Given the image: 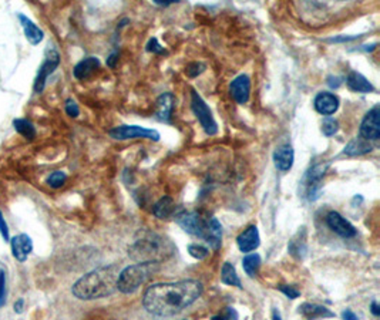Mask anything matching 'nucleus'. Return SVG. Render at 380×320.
Listing matches in <instances>:
<instances>
[{
	"label": "nucleus",
	"instance_id": "nucleus-6",
	"mask_svg": "<svg viewBox=\"0 0 380 320\" xmlns=\"http://www.w3.org/2000/svg\"><path fill=\"white\" fill-rule=\"evenodd\" d=\"M191 108H192V112L195 114V117L198 119L201 127L204 128L206 134L215 135L218 132V124L214 120L210 107L195 90H191Z\"/></svg>",
	"mask_w": 380,
	"mask_h": 320
},
{
	"label": "nucleus",
	"instance_id": "nucleus-16",
	"mask_svg": "<svg viewBox=\"0 0 380 320\" xmlns=\"http://www.w3.org/2000/svg\"><path fill=\"white\" fill-rule=\"evenodd\" d=\"M294 161H295V151L290 144H283L275 150L274 163L279 171L282 172L289 171L294 167Z\"/></svg>",
	"mask_w": 380,
	"mask_h": 320
},
{
	"label": "nucleus",
	"instance_id": "nucleus-21",
	"mask_svg": "<svg viewBox=\"0 0 380 320\" xmlns=\"http://www.w3.org/2000/svg\"><path fill=\"white\" fill-rule=\"evenodd\" d=\"M346 84L349 87V90L354 91V93H363V94H368V93H373L374 91V87L373 84L361 73L357 72H350L348 79H346Z\"/></svg>",
	"mask_w": 380,
	"mask_h": 320
},
{
	"label": "nucleus",
	"instance_id": "nucleus-3",
	"mask_svg": "<svg viewBox=\"0 0 380 320\" xmlns=\"http://www.w3.org/2000/svg\"><path fill=\"white\" fill-rule=\"evenodd\" d=\"M177 252L175 245L148 230H140L128 248V257L137 263H160Z\"/></svg>",
	"mask_w": 380,
	"mask_h": 320
},
{
	"label": "nucleus",
	"instance_id": "nucleus-37",
	"mask_svg": "<svg viewBox=\"0 0 380 320\" xmlns=\"http://www.w3.org/2000/svg\"><path fill=\"white\" fill-rule=\"evenodd\" d=\"M6 279H5V273L0 272V306L5 305L6 299Z\"/></svg>",
	"mask_w": 380,
	"mask_h": 320
},
{
	"label": "nucleus",
	"instance_id": "nucleus-7",
	"mask_svg": "<svg viewBox=\"0 0 380 320\" xmlns=\"http://www.w3.org/2000/svg\"><path fill=\"white\" fill-rule=\"evenodd\" d=\"M111 139L124 141V140H132V139H147L152 141H160L161 135L157 130L146 128L140 126H119L113 130L108 131Z\"/></svg>",
	"mask_w": 380,
	"mask_h": 320
},
{
	"label": "nucleus",
	"instance_id": "nucleus-24",
	"mask_svg": "<svg viewBox=\"0 0 380 320\" xmlns=\"http://www.w3.org/2000/svg\"><path fill=\"white\" fill-rule=\"evenodd\" d=\"M174 211H175V203L171 197H163L152 208V214L160 219H168L174 214Z\"/></svg>",
	"mask_w": 380,
	"mask_h": 320
},
{
	"label": "nucleus",
	"instance_id": "nucleus-19",
	"mask_svg": "<svg viewBox=\"0 0 380 320\" xmlns=\"http://www.w3.org/2000/svg\"><path fill=\"white\" fill-rule=\"evenodd\" d=\"M299 314L303 316L306 320L334 317V313L330 309H328L326 306H322L318 303H309V302H305L299 306Z\"/></svg>",
	"mask_w": 380,
	"mask_h": 320
},
{
	"label": "nucleus",
	"instance_id": "nucleus-30",
	"mask_svg": "<svg viewBox=\"0 0 380 320\" xmlns=\"http://www.w3.org/2000/svg\"><path fill=\"white\" fill-rule=\"evenodd\" d=\"M207 66L204 63L201 61H192V63H188L187 67H186V74L190 77V79H195L198 77L199 74H203L206 72Z\"/></svg>",
	"mask_w": 380,
	"mask_h": 320
},
{
	"label": "nucleus",
	"instance_id": "nucleus-31",
	"mask_svg": "<svg viewBox=\"0 0 380 320\" xmlns=\"http://www.w3.org/2000/svg\"><path fill=\"white\" fill-rule=\"evenodd\" d=\"M339 131V123L338 120H334L332 117H328L323 120L322 123V132L326 135V137H332Z\"/></svg>",
	"mask_w": 380,
	"mask_h": 320
},
{
	"label": "nucleus",
	"instance_id": "nucleus-25",
	"mask_svg": "<svg viewBox=\"0 0 380 320\" xmlns=\"http://www.w3.org/2000/svg\"><path fill=\"white\" fill-rule=\"evenodd\" d=\"M19 19L21 21V28H23L28 40L32 44H39L43 40V32L34 25V23L30 19H28L26 16L19 14Z\"/></svg>",
	"mask_w": 380,
	"mask_h": 320
},
{
	"label": "nucleus",
	"instance_id": "nucleus-32",
	"mask_svg": "<svg viewBox=\"0 0 380 320\" xmlns=\"http://www.w3.org/2000/svg\"><path fill=\"white\" fill-rule=\"evenodd\" d=\"M67 179V175L61 171H54L49 178H48V184L52 188H60L64 186V182Z\"/></svg>",
	"mask_w": 380,
	"mask_h": 320
},
{
	"label": "nucleus",
	"instance_id": "nucleus-9",
	"mask_svg": "<svg viewBox=\"0 0 380 320\" xmlns=\"http://www.w3.org/2000/svg\"><path fill=\"white\" fill-rule=\"evenodd\" d=\"M380 107L374 106L372 110L366 112L365 119L361 124V137L366 141H377L380 139Z\"/></svg>",
	"mask_w": 380,
	"mask_h": 320
},
{
	"label": "nucleus",
	"instance_id": "nucleus-38",
	"mask_svg": "<svg viewBox=\"0 0 380 320\" xmlns=\"http://www.w3.org/2000/svg\"><path fill=\"white\" fill-rule=\"evenodd\" d=\"M361 36H341V37H332V39H328L326 41L328 43H345V41H352V40H356L359 39Z\"/></svg>",
	"mask_w": 380,
	"mask_h": 320
},
{
	"label": "nucleus",
	"instance_id": "nucleus-12",
	"mask_svg": "<svg viewBox=\"0 0 380 320\" xmlns=\"http://www.w3.org/2000/svg\"><path fill=\"white\" fill-rule=\"evenodd\" d=\"M230 93L238 104L248 103L251 94V79L247 74H239L235 77L230 86Z\"/></svg>",
	"mask_w": 380,
	"mask_h": 320
},
{
	"label": "nucleus",
	"instance_id": "nucleus-2",
	"mask_svg": "<svg viewBox=\"0 0 380 320\" xmlns=\"http://www.w3.org/2000/svg\"><path fill=\"white\" fill-rule=\"evenodd\" d=\"M120 266L108 265L88 272L73 285V294L81 301H94L111 296L117 292Z\"/></svg>",
	"mask_w": 380,
	"mask_h": 320
},
{
	"label": "nucleus",
	"instance_id": "nucleus-13",
	"mask_svg": "<svg viewBox=\"0 0 380 320\" xmlns=\"http://www.w3.org/2000/svg\"><path fill=\"white\" fill-rule=\"evenodd\" d=\"M288 252L298 261H303L308 255V235L306 228H299V231L292 237L288 243Z\"/></svg>",
	"mask_w": 380,
	"mask_h": 320
},
{
	"label": "nucleus",
	"instance_id": "nucleus-43",
	"mask_svg": "<svg viewBox=\"0 0 380 320\" xmlns=\"http://www.w3.org/2000/svg\"><path fill=\"white\" fill-rule=\"evenodd\" d=\"M154 3L160 6H170V5L178 3V0H154Z\"/></svg>",
	"mask_w": 380,
	"mask_h": 320
},
{
	"label": "nucleus",
	"instance_id": "nucleus-1",
	"mask_svg": "<svg viewBox=\"0 0 380 320\" xmlns=\"http://www.w3.org/2000/svg\"><path fill=\"white\" fill-rule=\"evenodd\" d=\"M201 294H203V283L194 279L157 283L146 290L143 305L151 314L168 317L191 306Z\"/></svg>",
	"mask_w": 380,
	"mask_h": 320
},
{
	"label": "nucleus",
	"instance_id": "nucleus-17",
	"mask_svg": "<svg viewBox=\"0 0 380 320\" xmlns=\"http://www.w3.org/2000/svg\"><path fill=\"white\" fill-rule=\"evenodd\" d=\"M175 106V97L172 93H164L157 99V110L155 116L161 123H171V116Z\"/></svg>",
	"mask_w": 380,
	"mask_h": 320
},
{
	"label": "nucleus",
	"instance_id": "nucleus-33",
	"mask_svg": "<svg viewBox=\"0 0 380 320\" xmlns=\"http://www.w3.org/2000/svg\"><path fill=\"white\" fill-rule=\"evenodd\" d=\"M238 319H239V314H238L237 309L231 308V306L226 308L219 314L212 317V320H238Z\"/></svg>",
	"mask_w": 380,
	"mask_h": 320
},
{
	"label": "nucleus",
	"instance_id": "nucleus-29",
	"mask_svg": "<svg viewBox=\"0 0 380 320\" xmlns=\"http://www.w3.org/2000/svg\"><path fill=\"white\" fill-rule=\"evenodd\" d=\"M188 252H190V255L192 258H195L198 261H203V259H206L210 255L208 248H206L203 245H198V243L188 245Z\"/></svg>",
	"mask_w": 380,
	"mask_h": 320
},
{
	"label": "nucleus",
	"instance_id": "nucleus-39",
	"mask_svg": "<svg viewBox=\"0 0 380 320\" xmlns=\"http://www.w3.org/2000/svg\"><path fill=\"white\" fill-rule=\"evenodd\" d=\"M0 232H2V235L6 241L9 239V230H8V225L5 222V218H3L2 212H0Z\"/></svg>",
	"mask_w": 380,
	"mask_h": 320
},
{
	"label": "nucleus",
	"instance_id": "nucleus-36",
	"mask_svg": "<svg viewBox=\"0 0 380 320\" xmlns=\"http://www.w3.org/2000/svg\"><path fill=\"white\" fill-rule=\"evenodd\" d=\"M66 112L69 114V116L73 117V119H76V117L79 116L80 110H79V106L76 104L74 100L70 99V100H67V101H66Z\"/></svg>",
	"mask_w": 380,
	"mask_h": 320
},
{
	"label": "nucleus",
	"instance_id": "nucleus-15",
	"mask_svg": "<svg viewBox=\"0 0 380 320\" xmlns=\"http://www.w3.org/2000/svg\"><path fill=\"white\" fill-rule=\"evenodd\" d=\"M314 106H315V110L322 114V116H332V114H334L338 111L339 108V99L329 93V91H322V93H319L315 100H314Z\"/></svg>",
	"mask_w": 380,
	"mask_h": 320
},
{
	"label": "nucleus",
	"instance_id": "nucleus-22",
	"mask_svg": "<svg viewBox=\"0 0 380 320\" xmlns=\"http://www.w3.org/2000/svg\"><path fill=\"white\" fill-rule=\"evenodd\" d=\"M99 67H100V60L97 57H87L74 67L73 73L77 80H86L90 77Z\"/></svg>",
	"mask_w": 380,
	"mask_h": 320
},
{
	"label": "nucleus",
	"instance_id": "nucleus-18",
	"mask_svg": "<svg viewBox=\"0 0 380 320\" xmlns=\"http://www.w3.org/2000/svg\"><path fill=\"white\" fill-rule=\"evenodd\" d=\"M204 241L214 249L218 250L222 245V225L217 218L207 219V228L204 234Z\"/></svg>",
	"mask_w": 380,
	"mask_h": 320
},
{
	"label": "nucleus",
	"instance_id": "nucleus-14",
	"mask_svg": "<svg viewBox=\"0 0 380 320\" xmlns=\"http://www.w3.org/2000/svg\"><path fill=\"white\" fill-rule=\"evenodd\" d=\"M237 243L241 252L248 254L252 252V250L258 249L259 243H261V238H259V231L255 225L248 226L247 230L239 234V237L237 238Z\"/></svg>",
	"mask_w": 380,
	"mask_h": 320
},
{
	"label": "nucleus",
	"instance_id": "nucleus-42",
	"mask_svg": "<svg viewBox=\"0 0 380 320\" xmlns=\"http://www.w3.org/2000/svg\"><path fill=\"white\" fill-rule=\"evenodd\" d=\"M342 317H343V320H359V319H357V316H356L350 309H346V310L342 313Z\"/></svg>",
	"mask_w": 380,
	"mask_h": 320
},
{
	"label": "nucleus",
	"instance_id": "nucleus-44",
	"mask_svg": "<svg viewBox=\"0 0 380 320\" xmlns=\"http://www.w3.org/2000/svg\"><path fill=\"white\" fill-rule=\"evenodd\" d=\"M370 312H372L373 316H376V317L380 314V308H379V303H377L376 301L372 302V305H370Z\"/></svg>",
	"mask_w": 380,
	"mask_h": 320
},
{
	"label": "nucleus",
	"instance_id": "nucleus-35",
	"mask_svg": "<svg viewBox=\"0 0 380 320\" xmlns=\"http://www.w3.org/2000/svg\"><path fill=\"white\" fill-rule=\"evenodd\" d=\"M277 289L281 290V292L286 296V298H289V299H297V298H299V296H301V292H299L295 286L281 285V286H278Z\"/></svg>",
	"mask_w": 380,
	"mask_h": 320
},
{
	"label": "nucleus",
	"instance_id": "nucleus-28",
	"mask_svg": "<svg viewBox=\"0 0 380 320\" xmlns=\"http://www.w3.org/2000/svg\"><path fill=\"white\" fill-rule=\"evenodd\" d=\"M14 128H16V131H17L20 135H23L25 139H28V140L34 139L36 130H34V127H33V124H32L30 121L23 120V119L14 120Z\"/></svg>",
	"mask_w": 380,
	"mask_h": 320
},
{
	"label": "nucleus",
	"instance_id": "nucleus-27",
	"mask_svg": "<svg viewBox=\"0 0 380 320\" xmlns=\"http://www.w3.org/2000/svg\"><path fill=\"white\" fill-rule=\"evenodd\" d=\"M242 266H243L245 273H247L250 278H255L258 275L259 268H261V257L258 254L247 255L242 261Z\"/></svg>",
	"mask_w": 380,
	"mask_h": 320
},
{
	"label": "nucleus",
	"instance_id": "nucleus-26",
	"mask_svg": "<svg viewBox=\"0 0 380 320\" xmlns=\"http://www.w3.org/2000/svg\"><path fill=\"white\" fill-rule=\"evenodd\" d=\"M221 282L226 283V285H230V286H237V288L242 289V283H241L239 277L237 275L235 266L232 263H230V262H226V263H223V266H222Z\"/></svg>",
	"mask_w": 380,
	"mask_h": 320
},
{
	"label": "nucleus",
	"instance_id": "nucleus-20",
	"mask_svg": "<svg viewBox=\"0 0 380 320\" xmlns=\"http://www.w3.org/2000/svg\"><path fill=\"white\" fill-rule=\"evenodd\" d=\"M33 249L32 241L28 235H17L12 238V252L19 262H25Z\"/></svg>",
	"mask_w": 380,
	"mask_h": 320
},
{
	"label": "nucleus",
	"instance_id": "nucleus-41",
	"mask_svg": "<svg viewBox=\"0 0 380 320\" xmlns=\"http://www.w3.org/2000/svg\"><path fill=\"white\" fill-rule=\"evenodd\" d=\"M341 84H342V81H341V79H339V77L330 76V77L328 79V86H329V87H332V88H338Z\"/></svg>",
	"mask_w": 380,
	"mask_h": 320
},
{
	"label": "nucleus",
	"instance_id": "nucleus-8",
	"mask_svg": "<svg viewBox=\"0 0 380 320\" xmlns=\"http://www.w3.org/2000/svg\"><path fill=\"white\" fill-rule=\"evenodd\" d=\"M175 222L180 225L183 230L197 238L204 239L206 234V228H207V221L199 217L198 212L194 211H180L175 214Z\"/></svg>",
	"mask_w": 380,
	"mask_h": 320
},
{
	"label": "nucleus",
	"instance_id": "nucleus-4",
	"mask_svg": "<svg viewBox=\"0 0 380 320\" xmlns=\"http://www.w3.org/2000/svg\"><path fill=\"white\" fill-rule=\"evenodd\" d=\"M160 270V263H136L124 268L117 279V290L121 293H134L155 273Z\"/></svg>",
	"mask_w": 380,
	"mask_h": 320
},
{
	"label": "nucleus",
	"instance_id": "nucleus-23",
	"mask_svg": "<svg viewBox=\"0 0 380 320\" xmlns=\"http://www.w3.org/2000/svg\"><path fill=\"white\" fill-rule=\"evenodd\" d=\"M373 150L372 144L369 141H366L365 139H362V137H354L353 140L349 141V144L345 147L343 152L348 155V157H361V155H365L368 152H370Z\"/></svg>",
	"mask_w": 380,
	"mask_h": 320
},
{
	"label": "nucleus",
	"instance_id": "nucleus-40",
	"mask_svg": "<svg viewBox=\"0 0 380 320\" xmlns=\"http://www.w3.org/2000/svg\"><path fill=\"white\" fill-rule=\"evenodd\" d=\"M117 60H119V52L116 50V52L111 53L110 57L107 59V66H108V67H114L116 63H117Z\"/></svg>",
	"mask_w": 380,
	"mask_h": 320
},
{
	"label": "nucleus",
	"instance_id": "nucleus-46",
	"mask_svg": "<svg viewBox=\"0 0 380 320\" xmlns=\"http://www.w3.org/2000/svg\"><path fill=\"white\" fill-rule=\"evenodd\" d=\"M21 306H23V301H19V302L16 303V306H14V309H16V312H17V313H20V312H21Z\"/></svg>",
	"mask_w": 380,
	"mask_h": 320
},
{
	"label": "nucleus",
	"instance_id": "nucleus-45",
	"mask_svg": "<svg viewBox=\"0 0 380 320\" xmlns=\"http://www.w3.org/2000/svg\"><path fill=\"white\" fill-rule=\"evenodd\" d=\"M272 320H282L281 313L278 312V309H274V310H272Z\"/></svg>",
	"mask_w": 380,
	"mask_h": 320
},
{
	"label": "nucleus",
	"instance_id": "nucleus-10",
	"mask_svg": "<svg viewBox=\"0 0 380 320\" xmlns=\"http://www.w3.org/2000/svg\"><path fill=\"white\" fill-rule=\"evenodd\" d=\"M326 223L334 234H338L342 238H354L357 234L356 228L349 221H346L339 212H329L326 217Z\"/></svg>",
	"mask_w": 380,
	"mask_h": 320
},
{
	"label": "nucleus",
	"instance_id": "nucleus-5",
	"mask_svg": "<svg viewBox=\"0 0 380 320\" xmlns=\"http://www.w3.org/2000/svg\"><path fill=\"white\" fill-rule=\"evenodd\" d=\"M329 168V163H319L314 167H310L305 174L301 187H302V197L308 198L309 201H315L319 198V192L322 188V179Z\"/></svg>",
	"mask_w": 380,
	"mask_h": 320
},
{
	"label": "nucleus",
	"instance_id": "nucleus-34",
	"mask_svg": "<svg viewBox=\"0 0 380 320\" xmlns=\"http://www.w3.org/2000/svg\"><path fill=\"white\" fill-rule=\"evenodd\" d=\"M146 49H147L148 53H152V54H167L166 49L163 48V46L159 43V40L155 39V37H152V39L148 40Z\"/></svg>",
	"mask_w": 380,
	"mask_h": 320
},
{
	"label": "nucleus",
	"instance_id": "nucleus-11",
	"mask_svg": "<svg viewBox=\"0 0 380 320\" xmlns=\"http://www.w3.org/2000/svg\"><path fill=\"white\" fill-rule=\"evenodd\" d=\"M60 63V56L59 53L54 50V49H50L48 52V57H46V61H44V64L41 66L40 72L37 74V79L34 81V90L37 91V93H41L43 88H44V84H46V80L48 77L56 70V67L59 66Z\"/></svg>",
	"mask_w": 380,
	"mask_h": 320
}]
</instances>
